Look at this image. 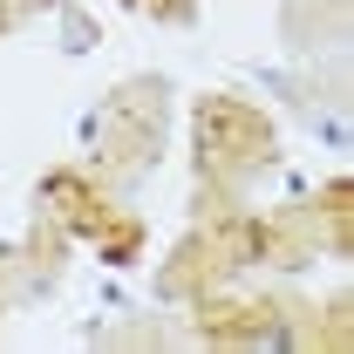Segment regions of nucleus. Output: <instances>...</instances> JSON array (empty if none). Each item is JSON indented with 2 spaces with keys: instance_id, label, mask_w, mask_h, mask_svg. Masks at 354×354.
<instances>
[{
  "instance_id": "obj_6",
  "label": "nucleus",
  "mask_w": 354,
  "mask_h": 354,
  "mask_svg": "<svg viewBox=\"0 0 354 354\" xmlns=\"http://www.w3.org/2000/svg\"><path fill=\"white\" fill-rule=\"evenodd\" d=\"M35 7H48V0H0V28H14V21L35 14Z\"/></svg>"
},
{
  "instance_id": "obj_2",
  "label": "nucleus",
  "mask_w": 354,
  "mask_h": 354,
  "mask_svg": "<svg viewBox=\"0 0 354 354\" xmlns=\"http://www.w3.org/2000/svg\"><path fill=\"white\" fill-rule=\"evenodd\" d=\"M41 205H48V218L62 225V232H88L109 266H130L136 245H143V225L123 218V212L109 205V191H102L95 177H82V171H55L41 184Z\"/></svg>"
},
{
  "instance_id": "obj_5",
  "label": "nucleus",
  "mask_w": 354,
  "mask_h": 354,
  "mask_svg": "<svg viewBox=\"0 0 354 354\" xmlns=\"http://www.w3.org/2000/svg\"><path fill=\"white\" fill-rule=\"evenodd\" d=\"M130 7H150V14H164V21H184V14H191V0H130Z\"/></svg>"
},
{
  "instance_id": "obj_1",
  "label": "nucleus",
  "mask_w": 354,
  "mask_h": 354,
  "mask_svg": "<svg viewBox=\"0 0 354 354\" xmlns=\"http://www.w3.org/2000/svg\"><path fill=\"white\" fill-rule=\"evenodd\" d=\"M259 164H272V123L239 95H205L198 102V171L212 177V191L239 184Z\"/></svg>"
},
{
  "instance_id": "obj_3",
  "label": "nucleus",
  "mask_w": 354,
  "mask_h": 354,
  "mask_svg": "<svg viewBox=\"0 0 354 354\" xmlns=\"http://www.w3.org/2000/svg\"><path fill=\"white\" fill-rule=\"evenodd\" d=\"M157 116H164L157 82H130L109 109H102V177H123V171H136V164L150 157Z\"/></svg>"
},
{
  "instance_id": "obj_4",
  "label": "nucleus",
  "mask_w": 354,
  "mask_h": 354,
  "mask_svg": "<svg viewBox=\"0 0 354 354\" xmlns=\"http://www.w3.org/2000/svg\"><path fill=\"white\" fill-rule=\"evenodd\" d=\"M198 327L212 341H259V334L279 327V307L272 300H212V293H198Z\"/></svg>"
}]
</instances>
